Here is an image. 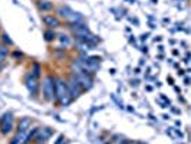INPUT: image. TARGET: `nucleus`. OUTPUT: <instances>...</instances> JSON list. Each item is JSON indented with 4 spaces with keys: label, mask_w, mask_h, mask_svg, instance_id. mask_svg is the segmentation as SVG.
I'll return each instance as SVG.
<instances>
[{
    "label": "nucleus",
    "mask_w": 191,
    "mask_h": 144,
    "mask_svg": "<svg viewBox=\"0 0 191 144\" xmlns=\"http://www.w3.org/2000/svg\"><path fill=\"white\" fill-rule=\"evenodd\" d=\"M55 98L61 101V104H63V105H68L72 101V97L69 95L66 82L61 78H55Z\"/></svg>",
    "instance_id": "1"
},
{
    "label": "nucleus",
    "mask_w": 191,
    "mask_h": 144,
    "mask_svg": "<svg viewBox=\"0 0 191 144\" xmlns=\"http://www.w3.org/2000/svg\"><path fill=\"white\" fill-rule=\"evenodd\" d=\"M42 92H43L45 100L52 101L55 98V78H52L51 75H47V77L43 79Z\"/></svg>",
    "instance_id": "2"
},
{
    "label": "nucleus",
    "mask_w": 191,
    "mask_h": 144,
    "mask_svg": "<svg viewBox=\"0 0 191 144\" xmlns=\"http://www.w3.org/2000/svg\"><path fill=\"white\" fill-rule=\"evenodd\" d=\"M58 14L62 16L63 19L70 20V22H82V20H84V17L81 16V13L72 10L69 6H62V7H59V9H58Z\"/></svg>",
    "instance_id": "3"
},
{
    "label": "nucleus",
    "mask_w": 191,
    "mask_h": 144,
    "mask_svg": "<svg viewBox=\"0 0 191 144\" xmlns=\"http://www.w3.org/2000/svg\"><path fill=\"white\" fill-rule=\"evenodd\" d=\"M13 123H14V117L12 112H5L3 117L0 118V133L2 134H7L13 130Z\"/></svg>",
    "instance_id": "4"
},
{
    "label": "nucleus",
    "mask_w": 191,
    "mask_h": 144,
    "mask_svg": "<svg viewBox=\"0 0 191 144\" xmlns=\"http://www.w3.org/2000/svg\"><path fill=\"white\" fill-rule=\"evenodd\" d=\"M72 77L76 79V82L81 85V88L84 89V91H86V89H91L92 88V78L89 77L86 72H76V74H73Z\"/></svg>",
    "instance_id": "5"
},
{
    "label": "nucleus",
    "mask_w": 191,
    "mask_h": 144,
    "mask_svg": "<svg viewBox=\"0 0 191 144\" xmlns=\"http://www.w3.org/2000/svg\"><path fill=\"white\" fill-rule=\"evenodd\" d=\"M66 86H68L69 95L72 97V98H75V97H79V95H81V92L84 91V89L81 88L79 84L76 82V79H75L73 77H70V79L66 82Z\"/></svg>",
    "instance_id": "6"
},
{
    "label": "nucleus",
    "mask_w": 191,
    "mask_h": 144,
    "mask_svg": "<svg viewBox=\"0 0 191 144\" xmlns=\"http://www.w3.org/2000/svg\"><path fill=\"white\" fill-rule=\"evenodd\" d=\"M26 86L28 89L30 91V94L36 95L37 92V78L33 75V74H28L26 75Z\"/></svg>",
    "instance_id": "7"
},
{
    "label": "nucleus",
    "mask_w": 191,
    "mask_h": 144,
    "mask_svg": "<svg viewBox=\"0 0 191 144\" xmlns=\"http://www.w3.org/2000/svg\"><path fill=\"white\" fill-rule=\"evenodd\" d=\"M43 23L46 25V26H49L51 29H55L58 28V26H61V22H59V19L58 17H55V16H43Z\"/></svg>",
    "instance_id": "8"
},
{
    "label": "nucleus",
    "mask_w": 191,
    "mask_h": 144,
    "mask_svg": "<svg viewBox=\"0 0 191 144\" xmlns=\"http://www.w3.org/2000/svg\"><path fill=\"white\" fill-rule=\"evenodd\" d=\"M52 133H53V130L52 128H39V131H37V135H39V137H37V141H40V143H45V141H46L47 138H49V137H51L52 135Z\"/></svg>",
    "instance_id": "9"
},
{
    "label": "nucleus",
    "mask_w": 191,
    "mask_h": 144,
    "mask_svg": "<svg viewBox=\"0 0 191 144\" xmlns=\"http://www.w3.org/2000/svg\"><path fill=\"white\" fill-rule=\"evenodd\" d=\"M30 124H32V121H30V118H22V120L19 121L17 131H22V133H24V131H28V130L30 128Z\"/></svg>",
    "instance_id": "10"
},
{
    "label": "nucleus",
    "mask_w": 191,
    "mask_h": 144,
    "mask_svg": "<svg viewBox=\"0 0 191 144\" xmlns=\"http://www.w3.org/2000/svg\"><path fill=\"white\" fill-rule=\"evenodd\" d=\"M53 6H52L51 2H40L39 3V9L42 10V12H46V10H51Z\"/></svg>",
    "instance_id": "11"
},
{
    "label": "nucleus",
    "mask_w": 191,
    "mask_h": 144,
    "mask_svg": "<svg viewBox=\"0 0 191 144\" xmlns=\"http://www.w3.org/2000/svg\"><path fill=\"white\" fill-rule=\"evenodd\" d=\"M53 39H55V32H53V30H46V32H45V40L51 42Z\"/></svg>",
    "instance_id": "12"
},
{
    "label": "nucleus",
    "mask_w": 191,
    "mask_h": 144,
    "mask_svg": "<svg viewBox=\"0 0 191 144\" xmlns=\"http://www.w3.org/2000/svg\"><path fill=\"white\" fill-rule=\"evenodd\" d=\"M39 72H40V68L39 65H33V71H30V74H33L36 78H39Z\"/></svg>",
    "instance_id": "13"
},
{
    "label": "nucleus",
    "mask_w": 191,
    "mask_h": 144,
    "mask_svg": "<svg viewBox=\"0 0 191 144\" xmlns=\"http://www.w3.org/2000/svg\"><path fill=\"white\" fill-rule=\"evenodd\" d=\"M2 38H3V42H6L7 45H13V40H12V39H10V38H9V36H7L6 33H3V35H2Z\"/></svg>",
    "instance_id": "14"
},
{
    "label": "nucleus",
    "mask_w": 191,
    "mask_h": 144,
    "mask_svg": "<svg viewBox=\"0 0 191 144\" xmlns=\"http://www.w3.org/2000/svg\"><path fill=\"white\" fill-rule=\"evenodd\" d=\"M59 39H61V42L62 43H65V45H68V43H69V38H68V36H66V35H59Z\"/></svg>",
    "instance_id": "15"
},
{
    "label": "nucleus",
    "mask_w": 191,
    "mask_h": 144,
    "mask_svg": "<svg viewBox=\"0 0 191 144\" xmlns=\"http://www.w3.org/2000/svg\"><path fill=\"white\" fill-rule=\"evenodd\" d=\"M112 140H124V137L119 134H115L114 137H112ZM114 143H124V141H114Z\"/></svg>",
    "instance_id": "16"
},
{
    "label": "nucleus",
    "mask_w": 191,
    "mask_h": 144,
    "mask_svg": "<svg viewBox=\"0 0 191 144\" xmlns=\"http://www.w3.org/2000/svg\"><path fill=\"white\" fill-rule=\"evenodd\" d=\"M63 143H65V137H63V135H59V138L56 140L55 144H63Z\"/></svg>",
    "instance_id": "17"
},
{
    "label": "nucleus",
    "mask_w": 191,
    "mask_h": 144,
    "mask_svg": "<svg viewBox=\"0 0 191 144\" xmlns=\"http://www.w3.org/2000/svg\"><path fill=\"white\" fill-rule=\"evenodd\" d=\"M147 38H148V33H147V35H142V36H141V40H147Z\"/></svg>",
    "instance_id": "18"
},
{
    "label": "nucleus",
    "mask_w": 191,
    "mask_h": 144,
    "mask_svg": "<svg viewBox=\"0 0 191 144\" xmlns=\"http://www.w3.org/2000/svg\"><path fill=\"white\" fill-rule=\"evenodd\" d=\"M37 144H45V143H40V141H39V143H37Z\"/></svg>",
    "instance_id": "19"
},
{
    "label": "nucleus",
    "mask_w": 191,
    "mask_h": 144,
    "mask_svg": "<svg viewBox=\"0 0 191 144\" xmlns=\"http://www.w3.org/2000/svg\"><path fill=\"white\" fill-rule=\"evenodd\" d=\"M140 144H142V143H140Z\"/></svg>",
    "instance_id": "20"
}]
</instances>
